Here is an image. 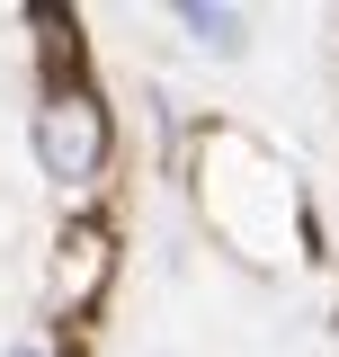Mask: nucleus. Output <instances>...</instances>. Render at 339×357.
<instances>
[{
  "label": "nucleus",
  "instance_id": "f257e3e1",
  "mask_svg": "<svg viewBox=\"0 0 339 357\" xmlns=\"http://www.w3.org/2000/svg\"><path fill=\"white\" fill-rule=\"evenodd\" d=\"M36 152H45V170L63 178V188H81V178L98 170V107L54 98V107L36 116Z\"/></svg>",
  "mask_w": 339,
  "mask_h": 357
},
{
  "label": "nucleus",
  "instance_id": "f03ea898",
  "mask_svg": "<svg viewBox=\"0 0 339 357\" xmlns=\"http://www.w3.org/2000/svg\"><path fill=\"white\" fill-rule=\"evenodd\" d=\"M179 18H188V27H197V45H214V54H223V45H232V27H241L232 9H179Z\"/></svg>",
  "mask_w": 339,
  "mask_h": 357
},
{
  "label": "nucleus",
  "instance_id": "7ed1b4c3",
  "mask_svg": "<svg viewBox=\"0 0 339 357\" xmlns=\"http://www.w3.org/2000/svg\"><path fill=\"white\" fill-rule=\"evenodd\" d=\"M9 357H45V349H9Z\"/></svg>",
  "mask_w": 339,
  "mask_h": 357
}]
</instances>
